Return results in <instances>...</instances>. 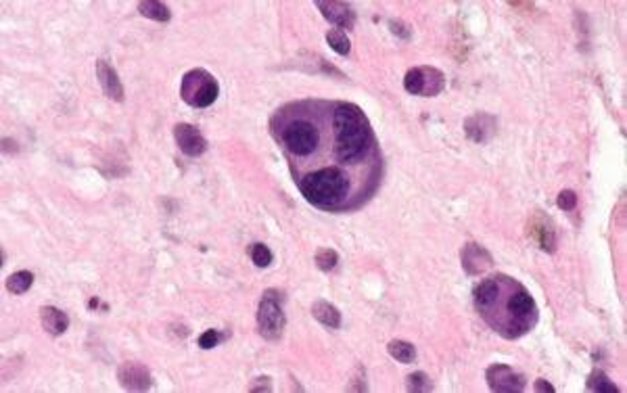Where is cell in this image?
Masks as SVG:
<instances>
[{
	"mask_svg": "<svg viewBox=\"0 0 627 393\" xmlns=\"http://www.w3.org/2000/svg\"><path fill=\"white\" fill-rule=\"evenodd\" d=\"M473 304L479 316L504 339L527 335L540 318L531 293L506 274H494L473 289Z\"/></svg>",
	"mask_w": 627,
	"mask_h": 393,
	"instance_id": "6da1fadb",
	"label": "cell"
},
{
	"mask_svg": "<svg viewBox=\"0 0 627 393\" xmlns=\"http://www.w3.org/2000/svg\"><path fill=\"white\" fill-rule=\"evenodd\" d=\"M257 333L266 341H278L287 329V314H285V293L281 289H268L264 291L257 314Z\"/></svg>",
	"mask_w": 627,
	"mask_h": 393,
	"instance_id": "7a4b0ae2",
	"label": "cell"
},
{
	"mask_svg": "<svg viewBox=\"0 0 627 393\" xmlns=\"http://www.w3.org/2000/svg\"><path fill=\"white\" fill-rule=\"evenodd\" d=\"M180 96L193 109L211 107L220 96V84L208 69H191L180 80Z\"/></svg>",
	"mask_w": 627,
	"mask_h": 393,
	"instance_id": "3957f363",
	"label": "cell"
},
{
	"mask_svg": "<svg viewBox=\"0 0 627 393\" xmlns=\"http://www.w3.org/2000/svg\"><path fill=\"white\" fill-rule=\"evenodd\" d=\"M404 88L408 94L431 98V96H437L444 92L446 76H444V72H439L437 67H431V65L412 67L404 76Z\"/></svg>",
	"mask_w": 627,
	"mask_h": 393,
	"instance_id": "277c9868",
	"label": "cell"
},
{
	"mask_svg": "<svg viewBox=\"0 0 627 393\" xmlns=\"http://www.w3.org/2000/svg\"><path fill=\"white\" fill-rule=\"evenodd\" d=\"M485 381L494 393H521L527 387V379L508 364H492L485 370Z\"/></svg>",
	"mask_w": 627,
	"mask_h": 393,
	"instance_id": "5b68a950",
	"label": "cell"
},
{
	"mask_svg": "<svg viewBox=\"0 0 627 393\" xmlns=\"http://www.w3.org/2000/svg\"><path fill=\"white\" fill-rule=\"evenodd\" d=\"M118 381L125 392H149L155 381L151 370L140 362H124L118 368Z\"/></svg>",
	"mask_w": 627,
	"mask_h": 393,
	"instance_id": "8992f818",
	"label": "cell"
},
{
	"mask_svg": "<svg viewBox=\"0 0 627 393\" xmlns=\"http://www.w3.org/2000/svg\"><path fill=\"white\" fill-rule=\"evenodd\" d=\"M174 140L186 157H201L208 151V140L193 124H176Z\"/></svg>",
	"mask_w": 627,
	"mask_h": 393,
	"instance_id": "52a82bcc",
	"label": "cell"
},
{
	"mask_svg": "<svg viewBox=\"0 0 627 393\" xmlns=\"http://www.w3.org/2000/svg\"><path fill=\"white\" fill-rule=\"evenodd\" d=\"M527 232H529V239L542 251H546V254H554L556 251V228H554L552 220L546 218L542 212H536L531 216L529 226H527Z\"/></svg>",
	"mask_w": 627,
	"mask_h": 393,
	"instance_id": "ba28073f",
	"label": "cell"
},
{
	"mask_svg": "<svg viewBox=\"0 0 627 393\" xmlns=\"http://www.w3.org/2000/svg\"><path fill=\"white\" fill-rule=\"evenodd\" d=\"M460 262H462V270L468 276H479V274L487 272L494 266V258L483 245L466 243L462 247V251H460Z\"/></svg>",
	"mask_w": 627,
	"mask_h": 393,
	"instance_id": "9c48e42d",
	"label": "cell"
},
{
	"mask_svg": "<svg viewBox=\"0 0 627 393\" xmlns=\"http://www.w3.org/2000/svg\"><path fill=\"white\" fill-rule=\"evenodd\" d=\"M318 11L322 13V17L337 25V30H354L356 28V11L351 4L347 2H337V0H331V2H316Z\"/></svg>",
	"mask_w": 627,
	"mask_h": 393,
	"instance_id": "30bf717a",
	"label": "cell"
},
{
	"mask_svg": "<svg viewBox=\"0 0 627 393\" xmlns=\"http://www.w3.org/2000/svg\"><path fill=\"white\" fill-rule=\"evenodd\" d=\"M94 69H96V80H98V84L103 88V92L107 94V98H111L115 103H124L125 90L122 80H120V76H118V72L105 59H98L96 65H94Z\"/></svg>",
	"mask_w": 627,
	"mask_h": 393,
	"instance_id": "8fae6325",
	"label": "cell"
},
{
	"mask_svg": "<svg viewBox=\"0 0 627 393\" xmlns=\"http://www.w3.org/2000/svg\"><path fill=\"white\" fill-rule=\"evenodd\" d=\"M498 130V120L490 113H475L470 118L464 120V134L473 140V142H487Z\"/></svg>",
	"mask_w": 627,
	"mask_h": 393,
	"instance_id": "7c38bea8",
	"label": "cell"
},
{
	"mask_svg": "<svg viewBox=\"0 0 627 393\" xmlns=\"http://www.w3.org/2000/svg\"><path fill=\"white\" fill-rule=\"evenodd\" d=\"M40 324L50 337H61L69 329V316L59 307L44 306L40 307Z\"/></svg>",
	"mask_w": 627,
	"mask_h": 393,
	"instance_id": "4fadbf2b",
	"label": "cell"
},
{
	"mask_svg": "<svg viewBox=\"0 0 627 393\" xmlns=\"http://www.w3.org/2000/svg\"><path fill=\"white\" fill-rule=\"evenodd\" d=\"M312 316L327 329H341V312L339 307L333 306L331 302H324V300H318L312 304Z\"/></svg>",
	"mask_w": 627,
	"mask_h": 393,
	"instance_id": "5bb4252c",
	"label": "cell"
},
{
	"mask_svg": "<svg viewBox=\"0 0 627 393\" xmlns=\"http://www.w3.org/2000/svg\"><path fill=\"white\" fill-rule=\"evenodd\" d=\"M136 8L142 17L159 21V23H167L171 19V8L166 2H159V0H140L136 4Z\"/></svg>",
	"mask_w": 627,
	"mask_h": 393,
	"instance_id": "9a60e30c",
	"label": "cell"
},
{
	"mask_svg": "<svg viewBox=\"0 0 627 393\" xmlns=\"http://www.w3.org/2000/svg\"><path fill=\"white\" fill-rule=\"evenodd\" d=\"M585 389L594 393H619V387L611 381V377L600 370V368H594L585 381Z\"/></svg>",
	"mask_w": 627,
	"mask_h": 393,
	"instance_id": "2e32d148",
	"label": "cell"
},
{
	"mask_svg": "<svg viewBox=\"0 0 627 393\" xmlns=\"http://www.w3.org/2000/svg\"><path fill=\"white\" fill-rule=\"evenodd\" d=\"M32 285H34V274H32L30 270L13 272V274L6 278V283H4L6 291L13 293V295H23V293H28V291L32 289Z\"/></svg>",
	"mask_w": 627,
	"mask_h": 393,
	"instance_id": "e0dca14e",
	"label": "cell"
},
{
	"mask_svg": "<svg viewBox=\"0 0 627 393\" xmlns=\"http://www.w3.org/2000/svg\"><path fill=\"white\" fill-rule=\"evenodd\" d=\"M387 351L393 360L402 362V364H412L417 360V348L414 343L410 341H404V339H393L387 343Z\"/></svg>",
	"mask_w": 627,
	"mask_h": 393,
	"instance_id": "ac0fdd59",
	"label": "cell"
},
{
	"mask_svg": "<svg viewBox=\"0 0 627 393\" xmlns=\"http://www.w3.org/2000/svg\"><path fill=\"white\" fill-rule=\"evenodd\" d=\"M327 42L341 57H347L351 52V42H349V38H347V34L343 30H337V28L329 30L327 32Z\"/></svg>",
	"mask_w": 627,
	"mask_h": 393,
	"instance_id": "d6986e66",
	"label": "cell"
},
{
	"mask_svg": "<svg viewBox=\"0 0 627 393\" xmlns=\"http://www.w3.org/2000/svg\"><path fill=\"white\" fill-rule=\"evenodd\" d=\"M406 389L410 393L431 392L433 389V383H431V379H429L427 372L418 370V372H412V375L406 377Z\"/></svg>",
	"mask_w": 627,
	"mask_h": 393,
	"instance_id": "ffe728a7",
	"label": "cell"
},
{
	"mask_svg": "<svg viewBox=\"0 0 627 393\" xmlns=\"http://www.w3.org/2000/svg\"><path fill=\"white\" fill-rule=\"evenodd\" d=\"M249 256H251V262L255 263L257 268H268V266L272 263V260H274L270 247L264 245V243H255V245H251Z\"/></svg>",
	"mask_w": 627,
	"mask_h": 393,
	"instance_id": "44dd1931",
	"label": "cell"
},
{
	"mask_svg": "<svg viewBox=\"0 0 627 393\" xmlns=\"http://www.w3.org/2000/svg\"><path fill=\"white\" fill-rule=\"evenodd\" d=\"M314 262H316V266H318L322 272H331V270L337 268V263H339V254H337L334 249H331V247L318 249Z\"/></svg>",
	"mask_w": 627,
	"mask_h": 393,
	"instance_id": "7402d4cb",
	"label": "cell"
},
{
	"mask_svg": "<svg viewBox=\"0 0 627 393\" xmlns=\"http://www.w3.org/2000/svg\"><path fill=\"white\" fill-rule=\"evenodd\" d=\"M556 205H558V210H563V212H573V210L577 207V193L571 190V188L560 190L558 197H556Z\"/></svg>",
	"mask_w": 627,
	"mask_h": 393,
	"instance_id": "603a6c76",
	"label": "cell"
},
{
	"mask_svg": "<svg viewBox=\"0 0 627 393\" xmlns=\"http://www.w3.org/2000/svg\"><path fill=\"white\" fill-rule=\"evenodd\" d=\"M224 339H226V335H222L220 331L209 329V331H205V333L199 337V348H201V350H213V348H218Z\"/></svg>",
	"mask_w": 627,
	"mask_h": 393,
	"instance_id": "cb8c5ba5",
	"label": "cell"
},
{
	"mask_svg": "<svg viewBox=\"0 0 627 393\" xmlns=\"http://www.w3.org/2000/svg\"><path fill=\"white\" fill-rule=\"evenodd\" d=\"M389 30L393 36L402 38V40H410L412 38V30L408 23H404L402 19H389Z\"/></svg>",
	"mask_w": 627,
	"mask_h": 393,
	"instance_id": "d4e9b609",
	"label": "cell"
},
{
	"mask_svg": "<svg viewBox=\"0 0 627 393\" xmlns=\"http://www.w3.org/2000/svg\"><path fill=\"white\" fill-rule=\"evenodd\" d=\"M347 392H366L368 387H366V370L362 368V366H356V375H354V379L347 383V387H345Z\"/></svg>",
	"mask_w": 627,
	"mask_h": 393,
	"instance_id": "484cf974",
	"label": "cell"
},
{
	"mask_svg": "<svg viewBox=\"0 0 627 393\" xmlns=\"http://www.w3.org/2000/svg\"><path fill=\"white\" fill-rule=\"evenodd\" d=\"M249 392L251 393H270L272 392V379L270 377H257V379H253L249 385Z\"/></svg>",
	"mask_w": 627,
	"mask_h": 393,
	"instance_id": "4316f807",
	"label": "cell"
},
{
	"mask_svg": "<svg viewBox=\"0 0 627 393\" xmlns=\"http://www.w3.org/2000/svg\"><path fill=\"white\" fill-rule=\"evenodd\" d=\"M533 392H538V393H556V389H554V385H552V383H548L546 379H538V381L533 383Z\"/></svg>",
	"mask_w": 627,
	"mask_h": 393,
	"instance_id": "83f0119b",
	"label": "cell"
}]
</instances>
